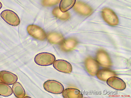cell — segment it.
<instances>
[{
  "mask_svg": "<svg viewBox=\"0 0 131 98\" xmlns=\"http://www.w3.org/2000/svg\"><path fill=\"white\" fill-rule=\"evenodd\" d=\"M56 58L52 54L42 52L38 54L34 59L35 63L39 66H47L53 64L56 60Z\"/></svg>",
  "mask_w": 131,
  "mask_h": 98,
  "instance_id": "cell-1",
  "label": "cell"
},
{
  "mask_svg": "<svg viewBox=\"0 0 131 98\" xmlns=\"http://www.w3.org/2000/svg\"><path fill=\"white\" fill-rule=\"evenodd\" d=\"M43 87L46 91L54 94H61L64 90L63 85L59 82L54 80L47 81L43 84Z\"/></svg>",
  "mask_w": 131,
  "mask_h": 98,
  "instance_id": "cell-2",
  "label": "cell"
},
{
  "mask_svg": "<svg viewBox=\"0 0 131 98\" xmlns=\"http://www.w3.org/2000/svg\"><path fill=\"white\" fill-rule=\"evenodd\" d=\"M2 19L8 24L13 26H17L20 23V20L18 15L13 11L5 10L1 14Z\"/></svg>",
  "mask_w": 131,
  "mask_h": 98,
  "instance_id": "cell-3",
  "label": "cell"
},
{
  "mask_svg": "<svg viewBox=\"0 0 131 98\" xmlns=\"http://www.w3.org/2000/svg\"><path fill=\"white\" fill-rule=\"evenodd\" d=\"M102 15L104 20L109 25L115 26L118 24V17L113 11L110 8H104L102 10Z\"/></svg>",
  "mask_w": 131,
  "mask_h": 98,
  "instance_id": "cell-4",
  "label": "cell"
},
{
  "mask_svg": "<svg viewBox=\"0 0 131 98\" xmlns=\"http://www.w3.org/2000/svg\"><path fill=\"white\" fill-rule=\"evenodd\" d=\"M27 30L28 34L34 38L40 40H44L47 37L46 32L41 27L35 25L28 26Z\"/></svg>",
  "mask_w": 131,
  "mask_h": 98,
  "instance_id": "cell-5",
  "label": "cell"
},
{
  "mask_svg": "<svg viewBox=\"0 0 131 98\" xmlns=\"http://www.w3.org/2000/svg\"><path fill=\"white\" fill-rule=\"evenodd\" d=\"M53 65L54 69L62 72L70 74L72 71L71 65L66 60L60 59L57 60L53 63Z\"/></svg>",
  "mask_w": 131,
  "mask_h": 98,
  "instance_id": "cell-6",
  "label": "cell"
},
{
  "mask_svg": "<svg viewBox=\"0 0 131 98\" xmlns=\"http://www.w3.org/2000/svg\"><path fill=\"white\" fill-rule=\"evenodd\" d=\"M97 61L102 66L105 67H110L112 65L111 60L107 53L104 50H100L96 54Z\"/></svg>",
  "mask_w": 131,
  "mask_h": 98,
  "instance_id": "cell-7",
  "label": "cell"
},
{
  "mask_svg": "<svg viewBox=\"0 0 131 98\" xmlns=\"http://www.w3.org/2000/svg\"><path fill=\"white\" fill-rule=\"evenodd\" d=\"M106 82L109 86L117 90L123 91L126 88V84L124 81L121 79L115 76L108 78Z\"/></svg>",
  "mask_w": 131,
  "mask_h": 98,
  "instance_id": "cell-8",
  "label": "cell"
},
{
  "mask_svg": "<svg viewBox=\"0 0 131 98\" xmlns=\"http://www.w3.org/2000/svg\"><path fill=\"white\" fill-rule=\"evenodd\" d=\"M73 9L76 12L84 16H88L93 12L92 8L84 3L77 1L74 6Z\"/></svg>",
  "mask_w": 131,
  "mask_h": 98,
  "instance_id": "cell-9",
  "label": "cell"
},
{
  "mask_svg": "<svg viewBox=\"0 0 131 98\" xmlns=\"http://www.w3.org/2000/svg\"><path fill=\"white\" fill-rule=\"evenodd\" d=\"M18 77L15 74L6 71H0V81L8 85H12L16 82Z\"/></svg>",
  "mask_w": 131,
  "mask_h": 98,
  "instance_id": "cell-10",
  "label": "cell"
},
{
  "mask_svg": "<svg viewBox=\"0 0 131 98\" xmlns=\"http://www.w3.org/2000/svg\"><path fill=\"white\" fill-rule=\"evenodd\" d=\"M85 67L89 74L95 76L99 69V66L97 61L90 57L87 58L85 61Z\"/></svg>",
  "mask_w": 131,
  "mask_h": 98,
  "instance_id": "cell-11",
  "label": "cell"
},
{
  "mask_svg": "<svg viewBox=\"0 0 131 98\" xmlns=\"http://www.w3.org/2000/svg\"><path fill=\"white\" fill-rule=\"evenodd\" d=\"M77 40L73 38L64 40L60 44V48L62 51L69 52L74 50L78 44Z\"/></svg>",
  "mask_w": 131,
  "mask_h": 98,
  "instance_id": "cell-12",
  "label": "cell"
},
{
  "mask_svg": "<svg viewBox=\"0 0 131 98\" xmlns=\"http://www.w3.org/2000/svg\"><path fill=\"white\" fill-rule=\"evenodd\" d=\"M62 95L64 98H82L83 95L79 90L75 89L68 88L64 90Z\"/></svg>",
  "mask_w": 131,
  "mask_h": 98,
  "instance_id": "cell-13",
  "label": "cell"
},
{
  "mask_svg": "<svg viewBox=\"0 0 131 98\" xmlns=\"http://www.w3.org/2000/svg\"><path fill=\"white\" fill-rule=\"evenodd\" d=\"M96 75L98 79L105 81L109 78L116 76L115 72L107 69H103L98 71Z\"/></svg>",
  "mask_w": 131,
  "mask_h": 98,
  "instance_id": "cell-14",
  "label": "cell"
},
{
  "mask_svg": "<svg viewBox=\"0 0 131 98\" xmlns=\"http://www.w3.org/2000/svg\"><path fill=\"white\" fill-rule=\"evenodd\" d=\"M49 42L54 44H60L64 40V38L61 34L56 32H51L47 36Z\"/></svg>",
  "mask_w": 131,
  "mask_h": 98,
  "instance_id": "cell-15",
  "label": "cell"
},
{
  "mask_svg": "<svg viewBox=\"0 0 131 98\" xmlns=\"http://www.w3.org/2000/svg\"><path fill=\"white\" fill-rule=\"evenodd\" d=\"M12 90L14 95L18 98L24 97L26 95V92L23 87L19 82H16L12 86Z\"/></svg>",
  "mask_w": 131,
  "mask_h": 98,
  "instance_id": "cell-16",
  "label": "cell"
},
{
  "mask_svg": "<svg viewBox=\"0 0 131 98\" xmlns=\"http://www.w3.org/2000/svg\"><path fill=\"white\" fill-rule=\"evenodd\" d=\"M76 1V0H61L59 5L61 11L63 13L67 12L74 6Z\"/></svg>",
  "mask_w": 131,
  "mask_h": 98,
  "instance_id": "cell-17",
  "label": "cell"
},
{
  "mask_svg": "<svg viewBox=\"0 0 131 98\" xmlns=\"http://www.w3.org/2000/svg\"><path fill=\"white\" fill-rule=\"evenodd\" d=\"M12 89L7 84L0 82V95L4 97H8L13 93Z\"/></svg>",
  "mask_w": 131,
  "mask_h": 98,
  "instance_id": "cell-18",
  "label": "cell"
},
{
  "mask_svg": "<svg viewBox=\"0 0 131 98\" xmlns=\"http://www.w3.org/2000/svg\"><path fill=\"white\" fill-rule=\"evenodd\" d=\"M52 13L54 16L62 20H68L70 17V14L68 12H62L58 7L54 8Z\"/></svg>",
  "mask_w": 131,
  "mask_h": 98,
  "instance_id": "cell-19",
  "label": "cell"
},
{
  "mask_svg": "<svg viewBox=\"0 0 131 98\" xmlns=\"http://www.w3.org/2000/svg\"><path fill=\"white\" fill-rule=\"evenodd\" d=\"M61 0H42L41 4L43 6L50 7L56 5L60 2Z\"/></svg>",
  "mask_w": 131,
  "mask_h": 98,
  "instance_id": "cell-20",
  "label": "cell"
},
{
  "mask_svg": "<svg viewBox=\"0 0 131 98\" xmlns=\"http://www.w3.org/2000/svg\"><path fill=\"white\" fill-rule=\"evenodd\" d=\"M3 5L2 3H1V2H0V9H1V8L2 7Z\"/></svg>",
  "mask_w": 131,
  "mask_h": 98,
  "instance_id": "cell-21",
  "label": "cell"
}]
</instances>
